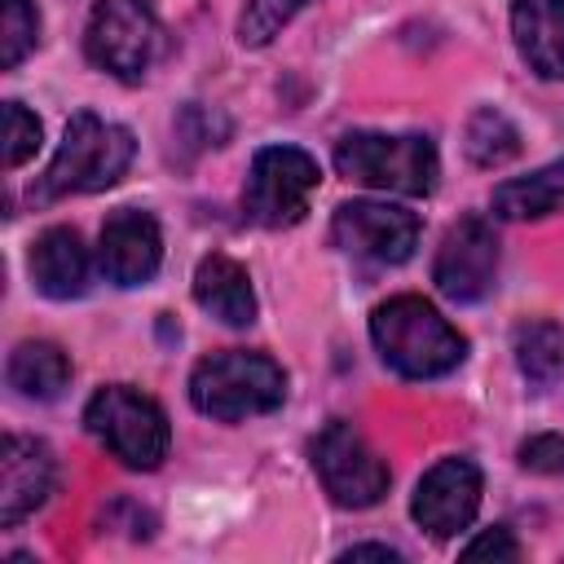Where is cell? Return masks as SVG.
<instances>
[{"instance_id":"cell-1","label":"cell","mask_w":564,"mask_h":564,"mask_svg":"<svg viewBox=\"0 0 564 564\" xmlns=\"http://www.w3.org/2000/svg\"><path fill=\"white\" fill-rule=\"evenodd\" d=\"M370 339L405 379H441L467 357V339L423 300V295H392L370 313Z\"/></svg>"},{"instance_id":"cell-2","label":"cell","mask_w":564,"mask_h":564,"mask_svg":"<svg viewBox=\"0 0 564 564\" xmlns=\"http://www.w3.org/2000/svg\"><path fill=\"white\" fill-rule=\"evenodd\" d=\"M132 154H137V141L123 123H110L93 110H75L66 119L53 163L31 185V203H53L66 194H97L128 172Z\"/></svg>"},{"instance_id":"cell-3","label":"cell","mask_w":564,"mask_h":564,"mask_svg":"<svg viewBox=\"0 0 564 564\" xmlns=\"http://www.w3.org/2000/svg\"><path fill=\"white\" fill-rule=\"evenodd\" d=\"M189 401L198 414H207L216 423H242V419L269 414L286 401V375L269 352L225 348L194 366Z\"/></svg>"},{"instance_id":"cell-4","label":"cell","mask_w":564,"mask_h":564,"mask_svg":"<svg viewBox=\"0 0 564 564\" xmlns=\"http://www.w3.org/2000/svg\"><path fill=\"white\" fill-rule=\"evenodd\" d=\"M84 427L110 449V458H119L132 471H154L172 445V427H167L163 405L154 397L128 388V383L97 388L88 410H84Z\"/></svg>"},{"instance_id":"cell-5","label":"cell","mask_w":564,"mask_h":564,"mask_svg":"<svg viewBox=\"0 0 564 564\" xmlns=\"http://www.w3.org/2000/svg\"><path fill=\"white\" fill-rule=\"evenodd\" d=\"M335 167L339 176L370 185V189H392V194H432L441 176L436 145L419 132L410 137H388V132H348L335 145Z\"/></svg>"},{"instance_id":"cell-6","label":"cell","mask_w":564,"mask_h":564,"mask_svg":"<svg viewBox=\"0 0 564 564\" xmlns=\"http://www.w3.org/2000/svg\"><path fill=\"white\" fill-rule=\"evenodd\" d=\"M163 26L150 0H97L84 31V53L97 70L115 79H141L159 57Z\"/></svg>"},{"instance_id":"cell-7","label":"cell","mask_w":564,"mask_h":564,"mask_svg":"<svg viewBox=\"0 0 564 564\" xmlns=\"http://www.w3.org/2000/svg\"><path fill=\"white\" fill-rule=\"evenodd\" d=\"M317 181H322V172H317V159L308 150H300V145H264V150H256V159L247 167L242 207L264 229L300 225Z\"/></svg>"},{"instance_id":"cell-8","label":"cell","mask_w":564,"mask_h":564,"mask_svg":"<svg viewBox=\"0 0 564 564\" xmlns=\"http://www.w3.org/2000/svg\"><path fill=\"white\" fill-rule=\"evenodd\" d=\"M308 454H313V471H317L322 489L330 494V502L361 511V507H375L388 494L392 471H388V463L370 449V441L352 423L330 419L313 436V449Z\"/></svg>"},{"instance_id":"cell-9","label":"cell","mask_w":564,"mask_h":564,"mask_svg":"<svg viewBox=\"0 0 564 564\" xmlns=\"http://www.w3.org/2000/svg\"><path fill=\"white\" fill-rule=\"evenodd\" d=\"M330 242L344 256H357L370 264H405L419 247V216L405 207H392V203L352 198V203L335 207Z\"/></svg>"},{"instance_id":"cell-10","label":"cell","mask_w":564,"mask_h":564,"mask_svg":"<svg viewBox=\"0 0 564 564\" xmlns=\"http://www.w3.org/2000/svg\"><path fill=\"white\" fill-rule=\"evenodd\" d=\"M498 278V238L485 216H463L445 229L432 264V282L454 304H476L494 291Z\"/></svg>"},{"instance_id":"cell-11","label":"cell","mask_w":564,"mask_h":564,"mask_svg":"<svg viewBox=\"0 0 564 564\" xmlns=\"http://www.w3.org/2000/svg\"><path fill=\"white\" fill-rule=\"evenodd\" d=\"M476 511H480V467L463 454L432 463L423 471V480L414 485V498H410V516L432 538L463 533L476 520Z\"/></svg>"},{"instance_id":"cell-12","label":"cell","mask_w":564,"mask_h":564,"mask_svg":"<svg viewBox=\"0 0 564 564\" xmlns=\"http://www.w3.org/2000/svg\"><path fill=\"white\" fill-rule=\"evenodd\" d=\"M97 264L115 286H145L163 264L159 220L141 207H119L106 216L97 238Z\"/></svg>"},{"instance_id":"cell-13","label":"cell","mask_w":564,"mask_h":564,"mask_svg":"<svg viewBox=\"0 0 564 564\" xmlns=\"http://www.w3.org/2000/svg\"><path fill=\"white\" fill-rule=\"evenodd\" d=\"M53 476H57L53 449L35 436L9 432L0 449V524L13 529L35 507H44V498L53 494Z\"/></svg>"},{"instance_id":"cell-14","label":"cell","mask_w":564,"mask_h":564,"mask_svg":"<svg viewBox=\"0 0 564 564\" xmlns=\"http://www.w3.org/2000/svg\"><path fill=\"white\" fill-rule=\"evenodd\" d=\"M88 247L70 225H53L31 242V282L48 300H79L88 291Z\"/></svg>"},{"instance_id":"cell-15","label":"cell","mask_w":564,"mask_h":564,"mask_svg":"<svg viewBox=\"0 0 564 564\" xmlns=\"http://www.w3.org/2000/svg\"><path fill=\"white\" fill-rule=\"evenodd\" d=\"M511 35L533 75L564 79V0H516Z\"/></svg>"},{"instance_id":"cell-16","label":"cell","mask_w":564,"mask_h":564,"mask_svg":"<svg viewBox=\"0 0 564 564\" xmlns=\"http://www.w3.org/2000/svg\"><path fill=\"white\" fill-rule=\"evenodd\" d=\"M194 300L203 313H212L220 326H251L256 322V291H251V273L234 260V256H203L194 269Z\"/></svg>"},{"instance_id":"cell-17","label":"cell","mask_w":564,"mask_h":564,"mask_svg":"<svg viewBox=\"0 0 564 564\" xmlns=\"http://www.w3.org/2000/svg\"><path fill=\"white\" fill-rule=\"evenodd\" d=\"M498 220H542L551 212L564 207V159L529 172V176H511L502 185H494L489 198Z\"/></svg>"},{"instance_id":"cell-18","label":"cell","mask_w":564,"mask_h":564,"mask_svg":"<svg viewBox=\"0 0 564 564\" xmlns=\"http://www.w3.org/2000/svg\"><path fill=\"white\" fill-rule=\"evenodd\" d=\"M9 388L26 401H53L70 383V357L48 339H22L9 352Z\"/></svg>"},{"instance_id":"cell-19","label":"cell","mask_w":564,"mask_h":564,"mask_svg":"<svg viewBox=\"0 0 564 564\" xmlns=\"http://www.w3.org/2000/svg\"><path fill=\"white\" fill-rule=\"evenodd\" d=\"M516 366L533 388H551L564 375V326L533 317L516 326Z\"/></svg>"},{"instance_id":"cell-20","label":"cell","mask_w":564,"mask_h":564,"mask_svg":"<svg viewBox=\"0 0 564 564\" xmlns=\"http://www.w3.org/2000/svg\"><path fill=\"white\" fill-rule=\"evenodd\" d=\"M516 150H520V132H516V123H511L502 110L485 106V110L471 115V123H467V154H471V163L498 167V163H507Z\"/></svg>"},{"instance_id":"cell-21","label":"cell","mask_w":564,"mask_h":564,"mask_svg":"<svg viewBox=\"0 0 564 564\" xmlns=\"http://www.w3.org/2000/svg\"><path fill=\"white\" fill-rule=\"evenodd\" d=\"M40 40V13L31 0H0V66L13 70Z\"/></svg>"},{"instance_id":"cell-22","label":"cell","mask_w":564,"mask_h":564,"mask_svg":"<svg viewBox=\"0 0 564 564\" xmlns=\"http://www.w3.org/2000/svg\"><path fill=\"white\" fill-rule=\"evenodd\" d=\"M304 4H313V0H247L238 13V40L247 48H264Z\"/></svg>"},{"instance_id":"cell-23","label":"cell","mask_w":564,"mask_h":564,"mask_svg":"<svg viewBox=\"0 0 564 564\" xmlns=\"http://www.w3.org/2000/svg\"><path fill=\"white\" fill-rule=\"evenodd\" d=\"M40 150V119L22 101H4V167H22Z\"/></svg>"},{"instance_id":"cell-24","label":"cell","mask_w":564,"mask_h":564,"mask_svg":"<svg viewBox=\"0 0 564 564\" xmlns=\"http://www.w3.org/2000/svg\"><path fill=\"white\" fill-rule=\"evenodd\" d=\"M520 467L524 471H542V476H564V436L560 432L529 436L520 445Z\"/></svg>"},{"instance_id":"cell-25","label":"cell","mask_w":564,"mask_h":564,"mask_svg":"<svg viewBox=\"0 0 564 564\" xmlns=\"http://www.w3.org/2000/svg\"><path fill=\"white\" fill-rule=\"evenodd\" d=\"M520 560V542L502 529V524H494V529H485L480 538H471L467 546H463V560Z\"/></svg>"},{"instance_id":"cell-26","label":"cell","mask_w":564,"mask_h":564,"mask_svg":"<svg viewBox=\"0 0 564 564\" xmlns=\"http://www.w3.org/2000/svg\"><path fill=\"white\" fill-rule=\"evenodd\" d=\"M366 555H370V560H401L392 546H375V542H366V546H348V551H344V560H366Z\"/></svg>"}]
</instances>
